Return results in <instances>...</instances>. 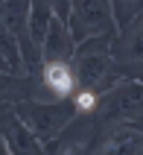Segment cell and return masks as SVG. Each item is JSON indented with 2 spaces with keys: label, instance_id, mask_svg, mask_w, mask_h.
Here are the masks:
<instances>
[{
  "label": "cell",
  "instance_id": "ba28073f",
  "mask_svg": "<svg viewBox=\"0 0 143 155\" xmlns=\"http://www.w3.org/2000/svg\"><path fill=\"white\" fill-rule=\"evenodd\" d=\"M111 59L114 64H143V15L114 35Z\"/></svg>",
  "mask_w": 143,
  "mask_h": 155
},
{
  "label": "cell",
  "instance_id": "52a82bcc",
  "mask_svg": "<svg viewBox=\"0 0 143 155\" xmlns=\"http://www.w3.org/2000/svg\"><path fill=\"white\" fill-rule=\"evenodd\" d=\"M73 53H76V44L67 32V24H61V21L53 18L50 29H47V35L41 41V50H38L41 64H70Z\"/></svg>",
  "mask_w": 143,
  "mask_h": 155
},
{
  "label": "cell",
  "instance_id": "7c38bea8",
  "mask_svg": "<svg viewBox=\"0 0 143 155\" xmlns=\"http://www.w3.org/2000/svg\"><path fill=\"white\" fill-rule=\"evenodd\" d=\"M0 56L6 59V64L12 68V73L24 76V68H21V53H18V44H15V38L9 35L6 24H3V18H0Z\"/></svg>",
  "mask_w": 143,
  "mask_h": 155
},
{
  "label": "cell",
  "instance_id": "9c48e42d",
  "mask_svg": "<svg viewBox=\"0 0 143 155\" xmlns=\"http://www.w3.org/2000/svg\"><path fill=\"white\" fill-rule=\"evenodd\" d=\"M24 100H35V79L18 76V73H0V105L12 108Z\"/></svg>",
  "mask_w": 143,
  "mask_h": 155
},
{
  "label": "cell",
  "instance_id": "7a4b0ae2",
  "mask_svg": "<svg viewBox=\"0 0 143 155\" xmlns=\"http://www.w3.org/2000/svg\"><path fill=\"white\" fill-rule=\"evenodd\" d=\"M12 114L32 132V138L41 147H50L79 117V108L73 100H24L12 105Z\"/></svg>",
  "mask_w": 143,
  "mask_h": 155
},
{
  "label": "cell",
  "instance_id": "8992f818",
  "mask_svg": "<svg viewBox=\"0 0 143 155\" xmlns=\"http://www.w3.org/2000/svg\"><path fill=\"white\" fill-rule=\"evenodd\" d=\"M0 138H3V143H6V149L12 155H41L44 152V147L32 138V132L12 114V108L0 111Z\"/></svg>",
  "mask_w": 143,
  "mask_h": 155
},
{
  "label": "cell",
  "instance_id": "5bb4252c",
  "mask_svg": "<svg viewBox=\"0 0 143 155\" xmlns=\"http://www.w3.org/2000/svg\"><path fill=\"white\" fill-rule=\"evenodd\" d=\"M0 155H12V152L6 149V143H3V138H0Z\"/></svg>",
  "mask_w": 143,
  "mask_h": 155
},
{
  "label": "cell",
  "instance_id": "30bf717a",
  "mask_svg": "<svg viewBox=\"0 0 143 155\" xmlns=\"http://www.w3.org/2000/svg\"><path fill=\"white\" fill-rule=\"evenodd\" d=\"M53 24V6L50 0H32L29 3V12H26V32H29V41H32L35 50H41V41L47 29Z\"/></svg>",
  "mask_w": 143,
  "mask_h": 155
},
{
  "label": "cell",
  "instance_id": "4fadbf2b",
  "mask_svg": "<svg viewBox=\"0 0 143 155\" xmlns=\"http://www.w3.org/2000/svg\"><path fill=\"white\" fill-rule=\"evenodd\" d=\"M0 73H12V68L6 64V59H3V56H0Z\"/></svg>",
  "mask_w": 143,
  "mask_h": 155
},
{
  "label": "cell",
  "instance_id": "2e32d148",
  "mask_svg": "<svg viewBox=\"0 0 143 155\" xmlns=\"http://www.w3.org/2000/svg\"><path fill=\"white\" fill-rule=\"evenodd\" d=\"M137 126H143V123H137Z\"/></svg>",
  "mask_w": 143,
  "mask_h": 155
},
{
  "label": "cell",
  "instance_id": "9a60e30c",
  "mask_svg": "<svg viewBox=\"0 0 143 155\" xmlns=\"http://www.w3.org/2000/svg\"><path fill=\"white\" fill-rule=\"evenodd\" d=\"M41 155H50V152H47V147H44V152H41Z\"/></svg>",
  "mask_w": 143,
  "mask_h": 155
},
{
  "label": "cell",
  "instance_id": "3957f363",
  "mask_svg": "<svg viewBox=\"0 0 143 155\" xmlns=\"http://www.w3.org/2000/svg\"><path fill=\"white\" fill-rule=\"evenodd\" d=\"M99 126H137L143 123V85L120 79L96 100L91 114Z\"/></svg>",
  "mask_w": 143,
  "mask_h": 155
},
{
  "label": "cell",
  "instance_id": "8fae6325",
  "mask_svg": "<svg viewBox=\"0 0 143 155\" xmlns=\"http://www.w3.org/2000/svg\"><path fill=\"white\" fill-rule=\"evenodd\" d=\"M143 15V0H114L111 3V21H114V29H126L132 21Z\"/></svg>",
  "mask_w": 143,
  "mask_h": 155
},
{
  "label": "cell",
  "instance_id": "5b68a950",
  "mask_svg": "<svg viewBox=\"0 0 143 155\" xmlns=\"http://www.w3.org/2000/svg\"><path fill=\"white\" fill-rule=\"evenodd\" d=\"M93 155H143V132L132 126H99Z\"/></svg>",
  "mask_w": 143,
  "mask_h": 155
},
{
  "label": "cell",
  "instance_id": "277c9868",
  "mask_svg": "<svg viewBox=\"0 0 143 155\" xmlns=\"http://www.w3.org/2000/svg\"><path fill=\"white\" fill-rule=\"evenodd\" d=\"M67 32L73 44H82L88 38L117 35L114 21H111V3L108 0H70Z\"/></svg>",
  "mask_w": 143,
  "mask_h": 155
},
{
  "label": "cell",
  "instance_id": "6da1fadb",
  "mask_svg": "<svg viewBox=\"0 0 143 155\" xmlns=\"http://www.w3.org/2000/svg\"><path fill=\"white\" fill-rule=\"evenodd\" d=\"M111 41L114 35L105 38H88V41L76 44V53L70 59V70L76 79V94L88 91L99 100L114 82H120L114 73V59H111Z\"/></svg>",
  "mask_w": 143,
  "mask_h": 155
}]
</instances>
